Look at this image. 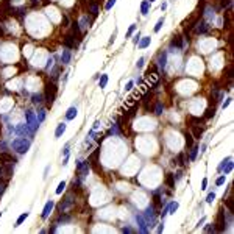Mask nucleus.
I'll list each match as a JSON object with an SVG mask.
<instances>
[{"instance_id":"nucleus-12","label":"nucleus","mask_w":234,"mask_h":234,"mask_svg":"<svg viewBox=\"0 0 234 234\" xmlns=\"http://www.w3.org/2000/svg\"><path fill=\"white\" fill-rule=\"evenodd\" d=\"M145 217H147V223H155V212H153V206H148L145 209Z\"/></svg>"},{"instance_id":"nucleus-47","label":"nucleus","mask_w":234,"mask_h":234,"mask_svg":"<svg viewBox=\"0 0 234 234\" xmlns=\"http://www.w3.org/2000/svg\"><path fill=\"white\" fill-rule=\"evenodd\" d=\"M153 200H155V205L156 206H159V195L158 194H155V198H153Z\"/></svg>"},{"instance_id":"nucleus-8","label":"nucleus","mask_w":234,"mask_h":234,"mask_svg":"<svg viewBox=\"0 0 234 234\" xmlns=\"http://www.w3.org/2000/svg\"><path fill=\"white\" fill-rule=\"evenodd\" d=\"M53 206H55V203H53V200H48L47 203H45L44 209H42V218H47L48 216H50V212H52Z\"/></svg>"},{"instance_id":"nucleus-2","label":"nucleus","mask_w":234,"mask_h":234,"mask_svg":"<svg viewBox=\"0 0 234 234\" xmlns=\"http://www.w3.org/2000/svg\"><path fill=\"white\" fill-rule=\"evenodd\" d=\"M55 98H56V86H55V83H48L45 86V102H47V106L52 108Z\"/></svg>"},{"instance_id":"nucleus-15","label":"nucleus","mask_w":234,"mask_h":234,"mask_svg":"<svg viewBox=\"0 0 234 234\" xmlns=\"http://www.w3.org/2000/svg\"><path fill=\"white\" fill-rule=\"evenodd\" d=\"M148 11H150V2H148V0H144V2L141 3V13H142V16H147Z\"/></svg>"},{"instance_id":"nucleus-39","label":"nucleus","mask_w":234,"mask_h":234,"mask_svg":"<svg viewBox=\"0 0 234 234\" xmlns=\"http://www.w3.org/2000/svg\"><path fill=\"white\" fill-rule=\"evenodd\" d=\"M178 164H181V166L186 164V162H184V153H179V155H178Z\"/></svg>"},{"instance_id":"nucleus-59","label":"nucleus","mask_w":234,"mask_h":234,"mask_svg":"<svg viewBox=\"0 0 234 234\" xmlns=\"http://www.w3.org/2000/svg\"><path fill=\"white\" fill-rule=\"evenodd\" d=\"M3 36V28H0V38Z\"/></svg>"},{"instance_id":"nucleus-16","label":"nucleus","mask_w":234,"mask_h":234,"mask_svg":"<svg viewBox=\"0 0 234 234\" xmlns=\"http://www.w3.org/2000/svg\"><path fill=\"white\" fill-rule=\"evenodd\" d=\"M75 117H76V108L72 106V108H69L67 113H66V120H72V119H75Z\"/></svg>"},{"instance_id":"nucleus-18","label":"nucleus","mask_w":234,"mask_h":234,"mask_svg":"<svg viewBox=\"0 0 234 234\" xmlns=\"http://www.w3.org/2000/svg\"><path fill=\"white\" fill-rule=\"evenodd\" d=\"M225 206L229 209V214H234V198L233 197L226 198V200H225Z\"/></svg>"},{"instance_id":"nucleus-17","label":"nucleus","mask_w":234,"mask_h":234,"mask_svg":"<svg viewBox=\"0 0 234 234\" xmlns=\"http://www.w3.org/2000/svg\"><path fill=\"white\" fill-rule=\"evenodd\" d=\"M64 131H66V123H59L58 126H56V131H55V137L58 139V137H61L64 134Z\"/></svg>"},{"instance_id":"nucleus-54","label":"nucleus","mask_w":234,"mask_h":234,"mask_svg":"<svg viewBox=\"0 0 234 234\" xmlns=\"http://www.w3.org/2000/svg\"><path fill=\"white\" fill-rule=\"evenodd\" d=\"M205 220H206V218H205V217H203V218H201V220H200V222H198V223H197V228H198V226H201L203 223H205Z\"/></svg>"},{"instance_id":"nucleus-5","label":"nucleus","mask_w":234,"mask_h":234,"mask_svg":"<svg viewBox=\"0 0 234 234\" xmlns=\"http://www.w3.org/2000/svg\"><path fill=\"white\" fill-rule=\"evenodd\" d=\"M218 170L220 172H223V173H229V172L233 170V158H226L222 161V164L218 166Z\"/></svg>"},{"instance_id":"nucleus-40","label":"nucleus","mask_w":234,"mask_h":234,"mask_svg":"<svg viewBox=\"0 0 234 234\" xmlns=\"http://www.w3.org/2000/svg\"><path fill=\"white\" fill-rule=\"evenodd\" d=\"M134 30H136V25H131V27H130L128 33H126V38H130V36H131V34L134 33Z\"/></svg>"},{"instance_id":"nucleus-32","label":"nucleus","mask_w":234,"mask_h":234,"mask_svg":"<svg viewBox=\"0 0 234 234\" xmlns=\"http://www.w3.org/2000/svg\"><path fill=\"white\" fill-rule=\"evenodd\" d=\"M64 187H66V183L64 181H61L59 184H58V187H56V194H63V190H64Z\"/></svg>"},{"instance_id":"nucleus-22","label":"nucleus","mask_w":234,"mask_h":234,"mask_svg":"<svg viewBox=\"0 0 234 234\" xmlns=\"http://www.w3.org/2000/svg\"><path fill=\"white\" fill-rule=\"evenodd\" d=\"M89 6H91V13H92V16H97V14H98V3H95V2H89Z\"/></svg>"},{"instance_id":"nucleus-3","label":"nucleus","mask_w":234,"mask_h":234,"mask_svg":"<svg viewBox=\"0 0 234 234\" xmlns=\"http://www.w3.org/2000/svg\"><path fill=\"white\" fill-rule=\"evenodd\" d=\"M226 225H228V222H226V212L220 211L217 216L216 223H214V228H216L217 233H223V231H226Z\"/></svg>"},{"instance_id":"nucleus-23","label":"nucleus","mask_w":234,"mask_h":234,"mask_svg":"<svg viewBox=\"0 0 234 234\" xmlns=\"http://www.w3.org/2000/svg\"><path fill=\"white\" fill-rule=\"evenodd\" d=\"M106 84H108V75H106V74H103V75L100 76V81H98V86H100L102 89H103V87H106Z\"/></svg>"},{"instance_id":"nucleus-38","label":"nucleus","mask_w":234,"mask_h":234,"mask_svg":"<svg viewBox=\"0 0 234 234\" xmlns=\"http://www.w3.org/2000/svg\"><path fill=\"white\" fill-rule=\"evenodd\" d=\"M36 119H38V122H42L45 119V113H44V111H39V114H38Z\"/></svg>"},{"instance_id":"nucleus-44","label":"nucleus","mask_w":234,"mask_h":234,"mask_svg":"<svg viewBox=\"0 0 234 234\" xmlns=\"http://www.w3.org/2000/svg\"><path fill=\"white\" fill-rule=\"evenodd\" d=\"M205 231H206V233H211V231L214 233V231H216V228H214V225H212V226L209 225V226H206V229H205Z\"/></svg>"},{"instance_id":"nucleus-31","label":"nucleus","mask_w":234,"mask_h":234,"mask_svg":"<svg viewBox=\"0 0 234 234\" xmlns=\"http://www.w3.org/2000/svg\"><path fill=\"white\" fill-rule=\"evenodd\" d=\"M197 153H198V147H192V150H190V161H195Z\"/></svg>"},{"instance_id":"nucleus-35","label":"nucleus","mask_w":234,"mask_h":234,"mask_svg":"<svg viewBox=\"0 0 234 234\" xmlns=\"http://www.w3.org/2000/svg\"><path fill=\"white\" fill-rule=\"evenodd\" d=\"M114 5H116V0H108V3L105 5V10H106V11H109Z\"/></svg>"},{"instance_id":"nucleus-25","label":"nucleus","mask_w":234,"mask_h":234,"mask_svg":"<svg viewBox=\"0 0 234 234\" xmlns=\"http://www.w3.org/2000/svg\"><path fill=\"white\" fill-rule=\"evenodd\" d=\"M27 217H28V212L20 214V217H19L17 220H16V226H20V225H22V223H24V222L27 220Z\"/></svg>"},{"instance_id":"nucleus-36","label":"nucleus","mask_w":234,"mask_h":234,"mask_svg":"<svg viewBox=\"0 0 234 234\" xmlns=\"http://www.w3.org/2000/svg\"><path fill=\"white\" fill-rule=\"evenodd\" d=\"M225 175H222V176H218V178L216 179V184H217V186H222V184H225Z\"/></svg>"},{"instance_id":"nucleus-1","label":"nucleus","mask_w":234,"mask_h":234,"mask_svg":"<svg viewBox=\"0 0 234 234\" xmlns=\"http://www.w3.org/2000/svg\"><path fill=\"white\" fill-rule=\"evenodd\" d=\"M30 141H27L25 137H17V139L13 141V148L16 150L17 153H27L30 148Z\"/></svg>"},{"instance_id":"nucleus-50","label":"nucleus","mask_w":234,"mask_h":234,"mask_svg":"<svg viewBox=\"0 0 234 234\" xmlns=\"http://www.w3.org/2000/svg\"><path fill=\"white\" fill-rule=\"evenodd\" d=\"M139 39H141V34L137 33L136 36H134V44H137V42H139Z\"/></svg>"},{"instance_id":"nucleus-41","label":"nucleus","mask_w":234,"mask_h":234,"mask_svg":"<svg viewBox=\"0 0 234 234\" xmlns=\"http://www.w3.org/2000/svg\"><path fill=\"white\" fill-rule=\"evenodd\" d=\"M3 175H5V172H3V167H0V183L5 181V176H3Z\"/></svg>"},{"instance_id":"nucleus-9","label":"nucleus","mask_w":234,"mask_h":234,"mask_svg":"<svg viewBox=\"0 0 234 234\" xmlns=\"http://www.w3.org/2000/svg\"><path fill=\"white\" fill-rule=\"evenodd\" d=\"M0 162H3V164H14V162H16V159H14L10 153L3 151V153H0Z\"/></svg>"},{"instance_id":"nucleus-55","label":"nucleus","mask_w":234,"mask_h":234,"mask_svg":"<svg viewBox=\"0 0 234 234\" xmlns=\"http://www.w3.org/2000/svg\"><path fill=\"white\" fill-rule=\"evenodd\" d=\"M3 192H5V186H3V184H2V186H0V195H2Z\"/></svg>"},{"instance_id":"nucleus-57","label":"nucleus","mask_w":234,"mask_h":234,"mask_svg":"<svg viewBox=\"0 0 234 234\" xmlns=\"http://www.w3.org/2000/svg\"><path fill=\"white\" fill-rule=\"evenodd\" d=\"M122 231H123V233H131V229H130V228H123Z\"/></svg>"},{"instance_id":"nucleus-28","label":"nucleus","mask_w":234,"mask_h":234,"mask_svg":"<svg viewBox=\"0 0 234 234\" xmlns=\"http://www.w3.org/2000/svg\"><path fill=\"white\" fill-rule=\"evenodd\" d=\"M176 209H178V201H172L169 205V214H173Z\"/></svg>"},{"instance_id":"nucleus-46","label":"nucleus","mask_w":234,"mask_h":234,"mask_svg":"<svg viewBox=\"0 0 234 234\" xmlns=\"http://www.w3.org/2000/svg\"><path fill=\"white\" fill-rule=\"evenodd\" d=\"M144 61H145L144 58H141L139 61H137V69H141V67H142V66H144Z\"/></svg>"},{"instance_id":"nucleus-29","label":"nucleus","mask_w":234,"mask_h":234,"mask_svg":"<svg viewBox=\"0 0 234 234\" xmlns=\"http://www.w3.org/2000/svg\"><path fill=\"white\" fill-rule=\"evenodd\" d=\"M162 25H164V16L159 19V20H158V24H156V25H155V28H153V30H155V33H158L159 30L162 28Z\"/></svg>"},{"instance_id":"nucleus-49","label":"nucleus","mask_w":234,"mask_h":234,"mask_svg":"<svg viewBox=\"0 0 234 234\" xmlns=\"http://www.w3.org/2000/svg\"><path fill=\"white\" fill-rule=\"evenodd\" d=\"M116 34H117V30L113 33V36H111V39H109V44H113V42H114V39H116Z\"/></svg>"},{"instance_id":"nucleus-24","label":"nucleus","mask_w":234,"mask_h":234,"mask_svg":"<svg viewBox=\"0 0 234 234\" xmlns=\"http://www.w3.org/2000/svg\"><path fill=\"white\" fill-rule=\"evenodd\" d=\"M192 126H194L192 133H194L195 139H200V137H201V134H203V128H198V126H195V125H192Z\"/></svg>"},{"instance_id":"nucleus-27","label":"nucleus","mask_w":234,"mask_h":234,"mask_svg":"<svg viewBox=\"0 0 234 234\" xmlns=\"http://www.w3.org/2000/svg\"><path fill=\"white\" fill-rule=\"evenodd\" d=\"M184 141H186L187 147H192V134L190 133H184Z\"/></svg>"},{"instance_id":"nucleus-30","label":"nucleus","mask_w":234,"mask_h":234,"mask_svg":"<svg viewBox=\"0 0 234 234\" xmlns=\"http://www.w3.org/2000/svg\"><path fill=\"white\" fill-rule=\"evenodd\" d=\"M33 103H34V105H39V103H42V94H34L33 95Z\"/></svg>"},{"instance_id":"nucleus-37","label":"nucleus","mask_w":234,"mask_h":234,"mask_svg":"<svg viewBox=\"0 0 234 234\" xmlns=\"http://www.w3.org/2000/svg\"><path fill=\"white\" fill-rule=\"evenodd\" d=\"M214 200H216V194H214V192H211V194L208 195V198H206V203H212Z\"/></svg>"},{"instance_id":"nucleus-10","label":"nucleus","mask_w":234,"mask_h":234,"mask_svg":"<svg viewBox=\"0 0 234 234\" xmlns=\"http://www.w3.org/2000/svg\"><path fill=\"white\" fill-rule=\"evenodd\" d=\"M170 47L183 48V38L179 36V34H176V36H173V38H172V41H170Z\"/></svg>"},{"instance_id":"nucleus-60","label":"nucleus","mask_w":234,"mask_h":234,"mask_svg":"<svg viewBox=\"0 0 234 234\" xmlns=\"http://www.w3.org/2000/svg\"><path fill=\"white\" fill-rule=\"evenodd\" d=\"M148 2H150V3H151V2H155V0H148Z\"/></svg>"},{"instance_id":"nucleus-26","label":"nucleus","mask_w":234,"mask_h":234,"mask_svg":"<svg viewBox=\"0 0 234 234\" xmlns=\"http://www.w3.org/2000/svg\"><path fill=\"white\" fill-rule=\"evenodd\" d=\"M72 30H74V33L80 38V34H81V28H80V24H78V22H74V24H72Z\"/></svg>"},{"instance_id":"nucleus-7","label":"nucleus","mask_w":234,"mask_h":234,"mask_svg":"<svg viewBox=\"0 0 234 234\" xmlns=\"http://www.w3.org/2000/svg\"><path fill=\"white\" fill-rule=\"evenodd\" d=\"M64 45H66L67 48H76V41L70 33L64 36Z\"/></svg>"},{"instance_id":"nucleus-56","label":"nucleus","mask_w":234,"mask_h":234,"mask_svg":"<svg viewBox=\"0 0 234 234\" xmlns=\"http://www.w3.org/2000/svg\"><path fill=\"white\" fill-rule=\"evenodd\" d=\"M52 63H53V59L50 58V59H48V63H47V69H50V66H52Z\"/></svg>"},{"instance_id":"nucleus-42","label":"nucleus","mask_w":234,"mask_h":234,"mask_svg":"<svg viewBox=\"0 0 234 234\" xmlns=\"http://www.w3.org/2000/svg\"><path fill=\"white\" fill-rule=\"evenodd\" d=\"M229 103H231V98H226V100L223 102V105H222V108H228V105H229Z\"/></svg>"},{"instance_id":"nucleus-6","label":"nucleus","mask_w":234,"mask_h":234,"mask_svg":"<svg viewBox=\"0 0 234 234\" xmlns=\"http://www.w3.org/2000/svg\"><path fill=\"white\" fill-rule=\"evenodd\" d=\"M76 170H78V175L86 176L87 172H89V164L83 162V161H76Z\"/></svg>"},{"instance_id":"nucleus-43","label":"nucleus","mask_w":234,"mask_h":234,"mask_svg":"<svg viewBox=\"0 0 234 234\" xmlns=\"http://www.w3.org/2000/svg\"><path fill=\"white\" fill-rule=\"evenodd\" d=\"M133 84H134L133 81H128V83H126V86H125V89L126 91H131L133 89Z\"/></svg>"},{"instance_id":"nucleus-20","label":"nucleus","mask_w":234,"mask_h":234,"mask_svg":"<svg viewBox=\"0 0 234 234\" xmlns=\"http://www.w3.org/2000/svg\"><path fill=\"white\" fill-rule=\"evenodd\" d=\"M61 63H63V64H69V63H70V52H69V50L63 52V55H61Z\"/></svg>"},{"instance_id":"nucleus-33","label":"nucleus","mask_w":234,"mask_h":234,"mask_svg":"<svg viewBox=\"0 0 234 234\" xmlns=\"http://www.w3.org/2000/svg\"><path fill=\"white\" fill-rule=\"evenodd\" d=\"M162 109H164V106L161 105V103H158L156 108H155V114H156V116H161V114H162Z\"/></svg>"},{"instance_id":"nucleus-48","label":"nucleus","mask_w":234,"mask_h":234,"mask_svg":"<svg viewBox=\"0 0 234 234\" xmlns=\"http://www.w3.org/2000/svg\"><path fill=\"white\" fill-rule=\"evenodd\" d=\"M206 186H208V179H203V181H201V189H206Z\"/></svg>"},{"instance_id":"nucleus-34","label":"nucleus","mask_w":234,"mask_h":234,"mask_svg":"<svg viewBox=\"0 0 234 234\" xmlns=\"http://www.w3.org/2000/svg\"><path fill=\"white\" fill-rule=\"evenodd\" d=\"M214 113H216V109H206V114H205V119H211V117H214Z\"/></svg>"},{"instance_id":"nucleus-53","label":"nucleus","mask_w":234,"mask_h":234,"mask_svg":"<svg viewBox=\"0 0 234 234\" xmlns=\"http://www.w3.org/2000/svg\"><path fill=\"white\" fill-rule=\"evenodd\" d=\"M48 170H50V167H45V170H44V178H47V173H48Z\"/></svg>"},{"instance_id":"nucleus-11","label":"nucleus","mask_w":234,"mask_h":234,"mask_svg":"<svg viewBox=\"0 0 234 234\" xmlns=\"http://www.w3.org/2000/svg\"><path fill=\"white\" fill-rule=\"evenodd\" d=\"M166 64H167V53L166 52H161L158 55V66L164 70V69H166Z\"/></svg>"},{"instance_id":"nucleus-45","label":"nucleus","mask_w":234,"mask_h":234,"mask_svg":"<svg viewBox=\"0 0 234 234\" xmlns=\"http://www.w3.org/2000/svg\"><path fill=\"white\" fill-rule=\"evenodd\" d=\"M226 76H228V78H233V67L228 69V72H226Z\"/></svg>"},{"instance_id":"nucleus-13","label":"nucleus","mask_w":234,"mask_h":234,"mask_svg":"<svg viewBox=\"0 0 234 234\" xmlns=\"http://www.w3.org/2000/svg\"><path fill=\"white\" fill-rule=\"evenodd\" d=\"M136 222L141 228V233H147V222L142 218V216H136Z\"/></svg>"},{"instance_id":"nucleus-52","label":"nucleus","mask_w":234,"mask_h":234,"mask_svg":"<svg viewBox=\"0 0 234 234\" xmlns=\"http://www.w3.org/2000/svg\"><path fill=\"white\" fill-rule=\"evenodd\" d=\"M64 156H69V144L66 145V148H64Z\"/></svg>"},{"instance_id":"nucleus-58","label":"nucleus","mask_w":234,"mask_h":234,"mask_svg":"<svg viewBox=\"0 0 234 234\" xmlns=\"http://www.w3.org/2000/svg\"><path fill=\"white\" fill-rule=\"evenodd\" d=\"M63 22H64V25H66V24H67V22H69V19H67L66 16H64V17H63Z\"/></svg>"},{"instance_id":"nucleus-4","label":"nucleus","mask_w":234,"mask_h":234,"mask_svg":"<svg viewBox=\"0 0 234 234\" xmlns=\"http://www.w3.org/2000/svg\"><path fill=\"white\" fill-rule=\"evenodd\" d=\"M25 117H27V125L31 128V131H34V130L38 128V123H39V122H38V119L34 117V114L31 113V111H27Z\"/></svg>"},{"instance_id":"nucleus-51","label":"nucleus","mask_w":234,"mask_h":234,"mask_svg":"<svg viewBox=\"0 0 234 234\" xmlns=\"http://www.w3.org/2000/svg\"><path fill=\"white\" fill-rule=\"evenodd\" d=\"M162 231H164V223H161L158 226V233H162Z\"/></svg>"},{"instance_id":"nucleus-14","label":"nucleus","mask_w":234,"mask_h":234,"mask_svg":"<svg viewBox=\"0 0 234 234\" xmlns=\"http://www.w3.org/2000/svg\"><path fill=\"white\" fill-rule=\"evenodd\" d=\"M197 25H198V27L195 28V31L200 33V34H205V33L209 30V25L206 24V22H200V24H197Z\"/></svg>"},{"instance_id":"nucleus-19","label":"nucleus","mask_w":234,"mask_h":234,"mask_svg":"<svg viewBox=\"0 0 234 234\" xmlns=\"http://www.w3.org/2000/svg\"><path fill=\"white\" fill-rule=\"evenodd\" d=\"M166 183H167V186L170 187V189H173V187H175V175L167 173V176H166Z\"/></svg>"},{"instance_id":"nucleus-21","label":"nucleus","mask_w":234,"mask_h":234,"mask_svg":"<svg viewBox=\"0 0 234 234\" xmlns=\"http://www.w3.org/2000/svg\"><path fill=\"white\" fill-rule=\"evenodd\" d=\"M150 42H151V38H150V36L144 38V39L139 42V48H145V47H148V45H150Z\"/></svg>"}]
</instances>
